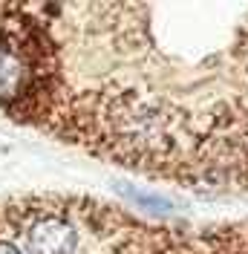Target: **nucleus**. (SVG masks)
Returning <instances> with one entry per match:
<instances>
[{"label":"nucleus","mask_w":248,"mask_h":254,"mask_svg":"<svg viewBox=\"0 0 248 254\" xmlns=\"http://www.w3.org/2000/svg\"><path fill=\"white\" fill-rule=\"evenodd\" d=\"M81 220L55 199L0 205V254H81Z\"/></svg>","instance_id":"1"}]
</instances>
